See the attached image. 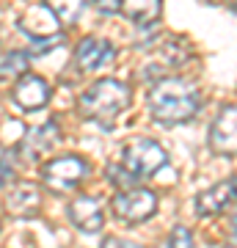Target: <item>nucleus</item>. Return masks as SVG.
<instances>
[{"label": "nucleus", "mask_w": 237, "mask_h": 248, "mask_svg": "<svg viewBox=\"0 0 237 248\" xmlns=\"http://www.w3.org/2000/svg\"><path fill=\"white\" fill-rule=\"evenodd\" d=\"M232 199H235L232 182H218V185L207 187V190H202V193L196 196V213L202 215V218H207V215H221L232 204Z\"/></svg>", "instance_id": "nucleus-12"}, {"label": "nucleus", "mask_w": 237, "mask_h": 248, "mask_svg": "<svg viewBox=\"0 0 237 248\" xmlns=\"http://www.w3.org/2000/svg\"><path fill=\"white\" fill-rule=\"evenodd\" d=\"M210 149L215 155H237V105H226L212 122Z\"/></svg>", "instance_id": "nucleus-7"}, {"label": "nucleus", "mask_w": 237, "mask_h": 248, "mask_svg": "<svg viewBox=\"0 0 237 248\" xmlns=\"http://www.w3.org/2000/svg\"><path fill=\"white\" fill-rule=\"evenodd\" d=\"M168 163L166 149L152 138H132L122 149V166L130 171L135 179H149L155 177L163 166Z\"/></svg>", "instance_id": "nucleus-3"}, {"label": "nucleus", "mask_w": 237, "mask_h": 248, "mask_svg": "<svg viewBox=\"0 0 237 248\" xmlns=\"http://www.w3.org/2000/svg\"><path fill=\"white\" fill-rule=\"evenodd\" d=\"M102 248H143L141 243H132V240H124V237H108L102 243Z\"/></svg>", "instance_id": "nucleus-21"}, {"label": "nucleus", "mask_w": 237, "mask_h": 248, "mask_svg": "<svg viewBox=\"0 0 237 248\" xmlns=\"http://www.w3.org/2000/svg\"><path fill=\"white\" fill-rule=\"evenodd\" d=\"M61 141V130H58V124L55 122H44L42 127H36L31 133L25 135V141H22V157L28 163H39V160L47 155V152H53Z\"/></svg>", "instance_id": "nucleus-10"}, {"label": "nucleus", "mask_w": 237, "mask_h": 248, "mask_svg": "<svg viewBox=\"0 0 237 248\" xmlns=\"http://www.w3.org/2000/svg\"><path fill=\"white\" fill-rule=\"evenodd\" d=\"M232 187H235V199H237V171H235V179H232Z\"/></svg>", "instance_id": "nucleus-22"}, {"label": "nucleus", "mask_w": 237, "mask_h": 248, "mask_svg": "<svg viewBox=\"0 0 237 248\" xmlns=\"http://www.w3.org/2000/svg\"><path fill=\"white\" fill-rule=\"evenodd\" d=\"M11 97L22 110H42L50 102V86L44 83L39 75H22L17 80V86L11 89Z\"/></svg>", "instance_id": "nucleus-8"}, {"label": "nucleus", "mask_w": 237, "mask_h": 248, "mask_svg": "<svg viewBox=\"0 0 237 248\" xmlns=\"http://www.w3.org/2000/svg\"><path fill=\"white\" fill-rule=\"evenodd\" d=\"M122 9V0H97V11L102 17H111L116 11Z\"/></svg>", "instance_id": "nucleus-20"}, {"label": "nucleus", "mask_w": 237, "mask_h": 248, "mask_svg": "<svg viewBox=\"0 0 237 248\" xmlns=\"http://www.w3.org/2000/svg\"><path fill=\"white\" fill-rule=\"evenodd\" d=\"M28 63H31V55L22 50L3 53L0 55V78H22L28 72Z\"/></svg>", "instance_id": "nucleus-15"}, {"label": "nucleus", "mask_w": 237, "mask_h": 248, "mask_svg": "<svg viewBox=\"0 0 237 248\" xmlns=\"http://www.w3.org/2000/svg\"><path fill=\"white\" fill-rule=\"evenodd\" d=\"M39 204H42V193H39V187L33 182H19L6 196V207L17 218H31V215H36L39 213Z\"/></svg>", "instance_id": "nucleus-11"}, {"label": "nucleus", "mask_w": 237, "mask_h": 248, "mask_svg": "<svg viewBox=\"0 0 237 248\" xmlns=\"http://www.w3.org/2000/svg\"><path fill=\"white\" fill-rule=\"evenodd\" d=\"M127 105H130V86L122 80L102 78L91 89L83 91V97L78 99V113L86 122L113 124V119Z\"/></svg>", "instance_id": "nucleus-2"}, {"label": "nucleus", "mask_w": 237, "mask_h": 248, "mask_svg": "<svg viewBox=\"0 0 237 248\" xmlns=\"http://www.w3.org/2000/svg\"><path fill=\"white\" fill-rule=\"evenodd\" d=\"M168 248H193V234L185 226H176L171 234H168Z\"/></svg>", "instance_id": "nucleus-19"}, {"label": "nucleus", "mask_w": 237, "mask_h": 248, "mask_svg": "<svg viewBox=\"0 0 237 248\" xmlns=\"http://www.w3.org/2000/svg\"><path fill=\"white\" fill-rule=\"evenodd\" d=\"M113 213L119 221L141 223L158 213V196L143 187H127L113 196Z\"/></svg>", "instance_id": "nucleus-5"}, {"label": "nucleus", "mask_w": 237, "mask_h": 248, "mask_svg": "<svg viewBox=\"0 0 237 248\" xmlns=\"http://www.w3.org/2000/svg\"><path fill=\"white\" fill-rule=\"evenodd\" d=\"M160 9H163V0H122V14L135 25H152L160 19Z\"/></svg>", "instance_id": "nucleus-13"}, {"label": "nucleus", "mask_w": 237, "mask_h": 248, "mask_svg": "<svg viewBox=\"0 0 237 248\" xmlns=\"http://www.w3.org/2000/svg\"><path fill=\"white\" fill-rule=\"evenodd\" d=\"M88 163L78 155H63V157H55L44 166L42 177L44 185H50L53 190L63 193V190H75V187L88 177Z\"/></svg>", "instance_id": "nucleus-4"}, {"label": "nucleus", "mask_w": 237, "mask_h": 248, "mask_svg": "<svg viewBox=\"0 0 237 248\" xmlns=\"http://www.w3.org/2000/svg\"><path fill=\"white\" fill-rule=\"evenodd\" d=\"M17 177V166H14V152L3 149L0 152V190L9 187Z\"/></svg>", "instance_id": "nucleus-16"}, {"label": "nucleus", "mask_w": 237, "mask_h": 248, "mask_svg": "<svg viewBox=\"0 0 237 248\" xmlns=\"http://www.w3.org/2000/svg\"><path fill=\"white\" fill-rule=\"evenodd\" d=\"M63 42V33H53V36H39L31 39V55H47L53 47H58Z\"/></svg>", "instance_id": "nucleus-18"}, {"label": "nucleus", "mask_w": 237, "mask_h": 248, "mask_svg": "<svg viewBox=\"0 0 237 248\" xmlns=\"http://www.w3.org/2000/svg\"><path fill=\"white\" fill-rule=\"evenodd\" d=\"M69 218L80 232L94 234V232H99L102 223H105L102 202H99L97 196H78V199H72V204H69Z\"/></svg>", "instance_id": "nucleus-9"}, {"label": "nucleus", "mask_w": 237, "mask_h": 248, "mask_svg": "<svg viewBox=\"0 0 237 248\" xmlns=\"http://www.w3.org/2000/svg\"><path fill=\"white\" fill-rule=\"evenodd\" d=\"M113 61H116V47L108 39L86 36L75 47V63L83 72H99V69H105V66H111Z\"/></svg>", "instance_id": "nucleus-6"}, {"label": "nucleus", "mask_w": 237, "mask_h": 248, "mask_svg": "<svg viewBox=\"0 0 237 248\" xmlns=\"http://www.w3.org/2000/svg\"><path fill=\"white\" fill-rule=\"evenodd\" d=\"M88 3H91V0H47V9L55 14L58 22L75 25V22H80L83 11L88 9Z\"/></svg>", "instance_id": "nucleus-14"}, {"label": "nucleus", "mask_w": 237, "mask_h": 248, "mask_svg": "<svg viewBox=\"0 0 237 248\" xmlns=\"http://www.w3.org/2000/svg\"><path fill=\"white\" fill-rule=\"evenodd\" d=\"M202 108V94L190 80L163 78L149 91V113L163 127H176L196 119Z\"/></svg>", "instance_id": "nucleus-1"}, {"label": "nucleus", "mask_w": 237, "mask_h": 248, "mask_svg": "<svg viewBox=\"0 0 237 248\" xmlns=\"http://www.w3.org/2000/svg\"><path fill=\"white\" fill-rule=\"evenodd\" d=\"M108 179H111V185H116V187H122V190H127V187H132L138 179L132 177L130 171L124 169L122 163H113L111 169H108Z\"/></svg>", "instance_id": "nucleus-17"}]
</instances>
